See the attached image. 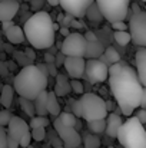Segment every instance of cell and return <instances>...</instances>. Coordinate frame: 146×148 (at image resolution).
<instances>
[{"label":"cell","mask_w":146,"mask_h":148,"mask_svg":"<svg viewBox=\"0 0 146 148\" xmlns=\"http://www.w3.org/2000/svg\"><path fill=\"white\" fill-rule=\"evenodd\" d=\"M109 86L112 95L117 102L120 111L130 116L132 112L141 106L143 95V85L141 84L138 73L128 63L116 62L109 65Z\"/></svg>","instance_id":"cell-1"},{"label":"cell","mask_w":146,"mask_h":148,"mask_svg":"<svg viewBox=\"0 0 146 148\" xmlns=\"http://www.w3.org/2000/svg\"><path fill=\"white\" fill-rule=\"evenodd\" d=\"M54 22L48 12H36L24 23V36L35 49H49L54 43Z\"/></svg>","instance_id":"cell-2"},{"label":"cell","mask_w":146,"mask_h":148,"mask_svg":"<svg viewBox=\"0 0 146 148\" xmlns=\"http://www.w3.org/2000/svg\"><path fill=\"white\" fill-rule=\"evenodd\" d=\"M13 88L19 94V97L27 99H35L48 88V76L40 71L37 65H27L20 69V72L14 76Z\"/></svg>","instance_id":"cell-3"},{"label":"cell","mask_w":146,"mask_h":148,"mask_svg":"<svg viewBox=\"0 0 146 148\" xmlns=\"http://www.w3.org/2000/svg\"><path fill=\"white\" fill-rule=\"evenodd\" d=\"M116 138L125 148H146V130L136 116H129L122 124Z\"/></svg>","instance_id":"cell-4"},{"label":"cell","mask_w":146,"mask_h":148,"mask_svg":"<svg viewBox=\"0 0 146 148\" xmlns=\"http://www.w3.org/2000/svg\"><path fill=\"white\" fill-rule=\"evenodd\" d=\"M82 103V118L86 122L106 119L107 116V105L105 99L96 94H83L80 98Z\"/></svg>","instance_id":"cell-5"},{"label":"cell","mask_w":146,"mask_h":148,"mask_svg":"<svg viewBox=\"0 0 146 148\" xmlns=\"http://www.w3.org/2000/svg\"><path fill=\"white\" fill-rule=\"evenodd\" d=\"M95 3L103 14V19L113 23L126 19L130 0H95Z\"/></svg>","instance_id":"cell-6"},{"label":"cell","mask_w":146,"mask_h":148,"mask_svg":"<svg viewBox=\"0 0 146 148\" xmlns=\"http://www.w3.org/2000/svg\"><path fill=\"white\" fill-rule=\"evenodd\" d=\"M60 52L65 56H76V58H85L88 52V40L86 38L79 32H70L65 40L62 42Z\"/></svg>","instance_id":"cell-7"},{"label":"cell","mask_w":146,"mask_h":148,"mask_svg":"<svg viewBox=\"0 0 146 148\" xmlns=\"http://www.w3.org/2000/svg\"><path fill=\"white\" fill-rule=\"evenodd\" d=\"M129 33L132 42L138 46L146 48V12L136 10L129 22Z\"/></svg>","instance_id":"cell-8"},{"label":"cell","mask_w":146,"mask_h":148,"mask_svg":"<svg viewBox=\"0 0 146 148\" xmlns=\"http://www.w3.org/2000/svg\"><path fill=\"white\" fill-rule=\"evenodd\" d=\"M85 75L92 84H102L109 78V66L103 63L100 59L92 58L86 60V69Z\"/></svg>","instance_id":"cell-9"},{"label":"cell","mask_w":146,"mask_h":148,"mask_svg":"<svg viewBox=\"0 0 146 148\" xmlns=\"http://www.w3.org/2000/svg\"><path fill=\"white\" fill-rule=\"evenodd\" d=\"M54 130L66 148H77L80 145L82 138L77 134V131L75 130V127H66L65 124H62L59 121V118H56L54 119Z\"/></svg>","instance_id":"cell-10"},{"label":"cell","mask_w":146,"mask_h":148,"mask_svg":"<svg viewBox=\"0 0 146 148\" xmlns=\"http://www.w3.org/2000/svg\"><path fill=\"white\" fill-rule=\"evenodd\" d=\"M59 3L67 14L80 19L86 14V10L92 3H95V0H59Z\"/></svg>","instance_id":"cell-11"},{"label":"cell","mask_w":146,"mask_h":148,"mask_svg":"<svg viewBox=\"0 0 146 148\" xmlns=\"http://www.w3.org/2000/svg\"><path fill=\"white\" fill-rule=\"evenodd\" d=\"M63 66L67 72V75L72 79H79L85 75L86 69V60L85 58H76V56H65Z\"/></svg>","instance_id":"cell-12"},{"label":"cell","mask_w":146,"mask_h":148,"mask_svg":"<svg viewBox=\"0 0 146 148\" xmlns=\"http://www.w3.org/2000/svg\"><path fill=\"white\" fill-rule=\"evenodd\" d=\"M29 131H30V125L24 119H22L20 116H12V119L7 125V135L20 141V138Z\"/></svg>","instance_id":"cell-13"},{"label":"cell","mask_w":146,"mask_h":148,"mask_svg":"<svg viewBox=\"0 0 146 148\" xmlns=\"http://www.w3.org/2000/svg\"><path fill=\"white\" fill-rule=\"evenodd\" d=\"M19 12L17 0H0V22L13 20Z\"/></svg>","instance_id":"cell-14"},{"label":"cell","mask_w":146,"mask_h":148,"mask_svg":"<svg viewBox=\"0 0 146 148\" xmlns=\"http://www.w3.org/2000/svg\"><path fill=\"white\" fill-rule=\"evenodd\" d=\"M135 62H136L138 78H139L141 84L143 86H146V48H142V49H139L136 52Z\"/></svg>","instance_id":"cell-15"},{"label":"cell","mask_w":146,"mask_h":148,"mask_svg":"<svg viewBox=\"0 0 146 148\" xmlns=\"http://www.w3.org/2000/svg\"><path fill=\"white\" fill-rule=\"evenodd\" d=\"M122 124H123V121L117 114H107V116H106V134H107V137L116 138Z\"/></svg>","instance_id":"cell-16"},{"label":"cell","mask_w":146,"mask_h":148,"mask_svg":"<svg viewBox=\"0 0 146 148\" xmlns=\"http://www.w3.org/2000/svg\"><path fill=\"white\" fill-rule=\"evenodd\" d=\"M4 35H6L7 40H9L12 45H20V43H23L24 39H26L24 30H23L20 26H16V25L10 26V27L4 32Z\"/></svg>","instance_id":"cell-17"},{"label":"cell","mask_w":146,"mask_h":148,"mask_svg":"<svg viewBox=\"0 0 146 148\" xmlns=\"http://www.w3.org/2000/svg\"><path fill=\"white\" fill-rule=\"evenodd\" d=\"M70 92V82L67 81V78L62 73L56 75V85H54V94L57 97H65Z\"/></svg>","instance_id":"cell-18"},{"label":"cell","mask_w":146,"mask_h":148,"mask_svg":"<svg viewBox=\"0 0 146 148\" xmlns=\"http://www.w3.org/2000/svg\"><path fill=\"white\" fill-rule=\"evenodd\" d=\"M60 112H62V108L57 101V95L54 94V91H50L48 94V114L57 118L60 115Z\"/></svg>","instance_id":"cell-19"},{"label":"cell","mask_w":146,"mask_h":148,"mask_svg":"<svg viewBox=\"0 0 146 148\" xmlns=\"http://www.w3.org/2000/svg\"><path fill=\"white\" fill-rule=\"evenodd\" d=\"M48 91L45 89L43 92H40V95L35 99V109H36V115H48Z\"/></svg>","instance_id":"cell-20"},{"label":"cell","mask_w":146,"mask_h":148,"mask_svg":"<svg viewBox=\"0 0 146 148\" xmlns=\"http://www.w3.org/2000/svg\"><path fill=\"white\" fill-rule=\"evenodd\" d=\"M13 94H14V88L10 85H3L1 91H0V103L7 109L12 105L13 101Z\"/></svg>","instance_id":"cell-21"},{"label":"cell","mask_w":146,"mask_h":148,"mask_svg":"<svg viewBox=\"0 0 146 148\" xmlns=\"http://www.w3.org/2000/svg\"><path fill=\"white\" fill-rule=\"evenodd\" d=\"M85 16H86L90 22H95V23L100 22V20L103 19V14L100 13V10H99L96 3H92V4L89 6V9L86 10V14H85Z\"/></svg>","instance_id":"cell-22"},{"label":"cell","mask_w":146,"mask_h":148,"mask_svg":"<svg viewBox=\"0 0 146 148\" xmlns=\"http://www.w3.org/2000/svg\"><path fill=\"white\" fill-rule=\"evenodd\" d=\"M115 40L116 43H119L120 46H126L132 42V36L128 30H115Z\"/></svg>","instance_id":"cell-23"},{"label":"cell","mask_w":146,"mask_h":148,"mask_svg":"<svg viewBox=\"0 0 146 148\" xmlns=\"http://www.w3.org/2000/svg\"><path fill=\"white\" fill-rule=\"evenodd\" d=\"M20 108L23 109V112L26 115H29L30 118H33L36 115V109H35V103L32 99H27V98H22L20 97Z\"/></svg>","instance_id":"cell-24"},{"label":"cell","mask_w":146,"mask_h":148,"mask_svg":"<svg viewBox=\"0 0 146 148\" xmlns=\"http://www.w3.org/2000/svg\"><path fill=\"white\" fill-rule=\"evenodd\" d=\"M59 121L62 124H65L66 127H75L77 119H76V115L73 112H60V115L57 116Z\"/></svg>","instance_id":"cell-25"},{"label":"cell","mask_w":146,"mask_h":148,"mask_svg":"<svg viewBox=\"0 0 146 148\" xmlns=\"http://www.w3.org/2000/svg\"><path fill=\"white\" fill-rule=\"evenodd\" d=\"M88 128L90 130L92 134H100V132L106 131V121L105 119L90 121V122H88Z\"/></svg>","instance_id":"cell-26"},{"label":"cell","mask_w":146,"mask_h":148,"mask_svg":"<svg viewBox=\"0 0 146 148\" xmlns=\"http://www.w3.org/2000/svg\"><path fill=\"white\" fill-rule=\"evenodd\" d=\"M49 124H50V121L48 119V116H45V115H35L30 119V122H29L30 130L32 128H39V127H45L46 128Z\"/></svg>","instance_id":"cell-27"},{"label":"cell","mask_w":146,"mask_h":148,"mask_svg":"<svg viewBox=\"0 0 146 148\" xmlns=\"http://www.w3.org/2000/svg\"><path fill=\"white\" fill-rule=\"evenodd\" d=\"M103 55H105V59H106L110 65H112V63H116V62H120V55L117 53V50L110 48V46L105 49Z\"/></svg>","instance_id":"cell-28"},{"label":"cell","mask_w":146,"mask_h":148,"mask_svg":"<svg viewBox=\"0 0 146 148\" xmlns=\"http://www.w3.org/2000/svg\"><path fill=\"white\" fill-rule=\"evenodd\" d=\"M85 148H100V140L95 134H88L83 140Z\"/></svg>","instance_id":"cell-29"},{"label":"cell","mask_w":146,"mask_h":148,"mask_svg":"<svg viewBox=\"0 0 146 148\" xmlns=\"http://www.w3.org/2000/svg\"><path fill=\"white\" fill-rule=\"evenodd\" d=\"M30 132H32V138H33L35 141H37V143H40V141H43V140L46 138V128H45V127L32 128Z\"/></svg>","instance_id":"cell-30"},{"label":"cell","mask_w":146,"mask_h":148,"mask_svg":"<svg viewBox=\"0 0 146 148\" xmlns=\"http://www.w3.org/2000/svg\"><path fill=\"white\" fill-rule=\"evenodd\" d=\"M12 114L7 111V109H1L0 111V127H7L10 119H12Z\"/></svg>","instance_id":"cell-31"},{"label":"cell","mask_w":146,"mask_h":148,"mask_svg":"<svg viewBox=\"0 0 146 148\" xmlns=\"http://www.w3.org/2000/svg\"><path fill=\"white\" fill-rule=\"evenodd\" d=\"M70 89L75 94H83V84L79 79H72L70 81Z\"/></svg>","instance_id":"cell-32"},{"label":"cell","mask_w":146,"mask_h":148,"mask_svg":"<svg viewBox=\"0 0 146 148\" xmlns=\"http://www.w3.org/2000/svg\"><path fill=\"white\" fill-rule=\"evenodd\" d=\"M32 132L29 131V132H26L22 138H20V141H19V144H20V147L22 148H27L29 145H30V143H32Z\"/></svg>","instance_id":"cell-33"},{"label":"cell","mask_w":146,"mask_h":148,"mask_svg":"<svg viewBox=\"0 0 146 148\" xmlns=\"http://www.w3.org/2000/svg\"><path fill=\"white\" fill-rule=\"evenodd\" d=\"M72 112H73L77 118H82V103H80V99L72 102Z\"/></svg>","instance_id":"cell-34"},{"label":"cell","mask_w":146,"mask_h":148,"mask_svg":"<svg viewBox=\"0 0 146 148\" xmlns=\"http://www.w3.org/2000/svg\"><path fill=\"white\" fill-rule=\"evenodd\" d=\"M0 148H9L7 147V131L4 127H0Z\"/></svg>","instance_id":"cell-35"},{"label":"cell","mask_w":146,"mask_h":148,"mask_svg":"<svg viewBox=\"0 0 146 148\" xmlns=\"http://www.w3.org/2000/svg\"><path fill=\"white\" fill-rule=\"evenodd\" d=\"M110 25H112L113 30H128V29H129V26H128L123 20H117V22H113V23H110Z\"/></svg>","instance_id":"cell-36"},{"label":"cell","mask_w":146,"mask_h":148,"mask_svg":"<svg viewBox=\"0 0 146 148\" xmlns=\"http://www.w3.org/2000/svg\"><path fill=\"white\" fill-rule=\"evenodd\" d=\"M135 116H136V118H138L142 124H146V109H145V108H142L141 111H138Z\"/></svg>","instance_id":"cell-37"},{"label":"cell","mask_w":146,"mask_h":148,"mask_svg":"<svg viewBox=\"0 0 146 148\" xmlns=\"http://www.w3.org/2000/svg\"><path fill=\"white\" fill-rule=\"evenodd\" d=\"M7 147L9 148H19L20 144H19L17 140H14V138H12L10 135H7Z\"/></svg>","instance_id":"cell-38"},{"label":"cell","mask_w":146,"mask_h":148,"mask_svg":"<svg viewBox=\"0 0 146 148\" xmlns=\"http://www.w3.org/2000/svg\"><path fill=\"white\" fill-rule=\"evenodd\" d=\"M46 66H48L49 75H57V72H56V65H54V62H53V63H46Z\"/></svg>","instance_id":"cell-39"},{"label":"cell","mask_w":146,"mask_h":148,"mask_svg":"<svg viewBox=\"0 0 146 148\" xmlns=\"http://www.w3.org/2000/svg\"><path fill=\"white\" fill-rule=\"evenodd\" d=\"M13 20H7V22H1V27H3V32H6L10 26H13Z\"/></svg>","instance_id":"cell-40"},{"label":"cell","mask_w":146,"mask_h":148,"mask_svg":"<svg viewBox=\"0 0 146 148\" xmlns=\"http://www.w3.org/2000/svg\"><path fill=\"white\" fill-rule=\"evenodd\" d=\"M85 38H86V40H88V42H96V40H97L96 36H95L92 32H88V33L85 35Z\"/></svg>","instance_id":"cell-41"},{"label":"cell","mask_w":146,"mask_h":148,"mask_svg":"<svg viewBox=\"0 0 146 148\" xmlns=\"http://www.w3.org/2000/svg\"><path fill=\"white\" fill-rule=\"evenodd\" d=\"M24 53H26V56L30 59V60H35V58H36V55H35V52L33 50H30V49H26L24 50Z\"/></svg>","instance_id":"cell-42"},{"label":"cell","mask_w":146,"mask_h":148,"mask_svg":"<svg viewBox=\"0 0 146 148\" xmlns=\"http://www.w3.org/2000/svg\"><path fill=\"white\" fill-rule=\"evenodd\" d=\"M141 106L146 109V86L143 88V95H142V101H141Z\"/></svg>","instance_id":"cell-43"},{"label":"cell","mask_w":146,"mask_h":148,"mask_svg":"<svg viewBox=\"0 0 146 148\" xmlns=\"http://www.w3.org/2000/svg\"><path fill=\"white\" fill-rule=\"evenodd\" d=\"M59 30H60V33H62V35H63L65 38H66V36H67V35L70 33V30H69V27H60Z\"/></svg>","instance_id":"cell-44"},{"label":"cell","mask_w":146,"mask_h":148,"mask_svg":"<svg viewBox=\"0 0 146 148\" xmlns=\"http://www.w3.org/2000/svg\"><path fill=\"white\" fill-rule=\"evenodd\" d=\"M72 27H76V29H80L82 27V23H79V22H76V20H72Z\"/></svg>","instance_id":"cell-45"},{"label":"cell","mask_w":146,"mask_h":148,"mask_svg":"<svg viewBox=\"0 0 146 148\" xmlns=\"http://www.w3.org/2000/svg\"><path fill=\"white\" fill-rule=\"evenodd\" d=\"M7 73V69H6V66L0 62V75H6Z\"/></svg>","instance_id":"cell-46"},{"label":"cell","mask_w":146,"mask_h":148,"mask_svg":"<svg viewBox=\"0 0 146 148\" xmlns=\"http://www.w3.org/2000/svg\"><path fill=\"white\" fill-rule=\"evenodd\" d=\"M48 3L50 4V6H60L59 0H48Z\"/></svg>","instance_id":"cell-47"},{"label":"cell","mask_w":146,"mask_h":148,"mask_svg":"<svg viewBox=\"0 0 146 148\" xmlns=\"http://www.w3.org/2000/svg\"><path fill=\"white\" fill-rule=\"evenodd\" d=\"M46 62H48V63H52V62H54V56L46 55Z\"/></svg>","instance_id":"cell-48"},{"label":"cell","mask_w":146,"mask_h":148,"mask_svg":"<svg viewBox=\"0 0 146 148\" xmlns=\"http://www.w3.org/2000/svg\"><path fill=\"white\" fill-rule=\"evenodd\" d=\"M27 148H35V147H32V145H29V147H27Z\"/></svg>","instance_id":"cell-49"},{"label":"cell","mask_w":146,"mask_h":148,"mask_svg":"<svg viewBox=\"0 0 146 148\" xmlns=\"http://www.w3.org/2000/svg\"><path fill=\"white\" fill-rule=\"evenodd\" d=\"M26 1H33V0H26Z\"/></svg>","instance_id":"cell-50"},{"label":"cell","mask_w":146,"mask_h":148,"mask_svg":"<svg viewBox=\"0 0 146 148\" xmlns=\"http://www.w3.org/2000/svg\"><path fill=\"white\" fill-rule=\"evenodd\" d=\"M54 148H63V147H54Z\"/></svg>","instance_id":"cell-51"},{"label":"cell","mask_w":146,"mask_h":148,"mask_svg":"<svg viewBox=\"0 0 146 148\" xmlns=\"http://www.w3.org/2000/svg\"><path fill=\"white\" fill-rule=\"evenodd\" d=\"M0 46H1V40H0Z\"/></svg>","instance_id":"cell-52"},{"label":"cell","mask_w":146,"mask_h":148,"mask_svg":"<svg viewBox=\"0 0 146 148\" xmlns=\"http://www.w3.org/2000/svg\"><path fill=\"white\" fill-rule=\"evenodd\" d=\"M142 1H146V0H142Z\"/></svg>","instance_id":"cell-53"},{"label":"cell","mask_w":146,"mask_h":148,"mask_svg":"<svg viewBox=\"0 0 146 148\" xmlns=\"http://www.w3.org/2000/svg\"><path fill=\"white\" fill-rule=\"evenodd\" d=\"M109 148H113V147H109Z\"/></svg>","instance_id":"cell-54"}]
</instances>
